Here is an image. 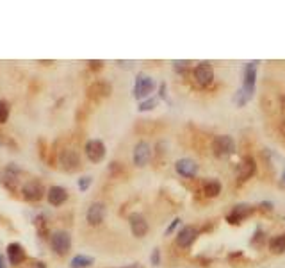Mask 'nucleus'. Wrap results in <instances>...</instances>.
Wrapping results in <instances>:
<instances>
[{"label":"nucleus","mask_w":285,"mask_h":268,"mask_svg":"<svg viewBox=\"0 0 285 268\" xmlns=\"http://www.w3.org/2000/svg\"><path fill=\"white\" fill-rule=\"evenodd\" d=\"M187 68H189V61H173V70L178 73H184Z\"/></svg>","instance_id":"obj_24"},{"label":"nucleus","mask_w":285,"mask_h":268,"mask_svg":"<svg viewBox=\"0 0 285 268\" xmlns=\"http://www.w3.org/2000/svg\"><path fill=\"white\" fill-rule=\"evenodd\" d=\"M194 79L201 88H207L214 82V68L209 61H203L200 65H196L194 68Z\"/></svg>","instance_id":"obj_5"},{"label":"nucleus","mask_w":285,"mask_h":268,"mask_svg":"<svg viewBox=\"0 0 285 268\" xmlns=\"http://www.w3.org/2000/svg\"><path fill=\"white\" fill-rule=\"evenodd\" d=\"M203 193L207 197H218L219 193H221V183L219 181H207V183L203 184Z\"/></svg>","instance_id":"obj_21"},{"label":"nucleus","mask_w":285,"mask_h":268,"mask_svg":"<svg viewBox=\"0 0 285 268\" xmlns=\"http://www.w3.org/2000/svg\"><path fill=\"white\" fill-rule=\"evenodd\" d=\"M255 172H257V163H255L253 157H244L240 161L239 166H237V179L239 181H248L249 177H253Z\"/></svg>","instance_id":"obj_16"},{"label":"nucleus","mask_w":285,"mask_h":268,"mask_svg":"<svg viewBox=\"0 0 285 268\" xmlns=\"http://www.w3.org/2000/svg\"><path fill=\"white\" fill-rule=\"evenodd\" d=\"M151 157V148L146 141H138L136 147H134V154H132V159H134V165L136 166H146L148 161Z\"/></svg>","instance_id":"obj_9"},{"label":"nucleus","mask_w":285,"mask_h":268,"mask_svg":"<svg viewBox=\"0 0 285 268\" xmlns=\"http://www.w3.org/2000/svg\"><path fill=\"white\" fill-rule=\"evenodd\" d=\"M25 268H47V265H45L43 261H38V259H31V261L25 265Z\"/></svg>","instance_id":"obj_28"},{"label":"nucleus","mask_w":285,"mask_h":268,"mask_svg":"<svg viewBox=\"0 0 285 268\" xmlns=\"http://www.w3.org/2000/svg\"><path fill=\"white\" fill-rule=\"evenodd\" d=\"M253 207L248 204H239L236 205V207H232V211L228 213L227 216V222L228 223H234V225H239L240 222H244L248 216H251L253 214Z\"/></svg>","instance_id":"obj_11"},{"label":"nucleus","mask_w":285,"mask_h":268,"mask_svg":"<svg viewBox=\"0 0 285 268\" xmlns=\"http://www.w3.org/2000/svg\"><path fill=\"white\" fill-rule=\"evenodd\" d=\"M50 245H52V250L55 254L64 256L68 254V250L71 247V238L66 231H55L50 236Z\"/></svg>","instance_id":"obj_4"},{"label":"nucleus","mask_w":285,"mask_h":268,"mask_svg":"<svg viewBox=\"0 0 285 268\" xmlns=\"http://www.w3.org/2000/svg\"><path fill=\"white\" fill-rule=\"evenodd\" d=\"M0 268H7V263H5V256L0 254Z\"/></svg>","instance_id":"obj_30"},{"label":"nucleus","mask_w":285,"mask_h":268,"mask_svg":"<svg viewBox=\"0 0 285 268\" xmlns=\"http://www.w3.org/2000/svg\"><path fill=\"white\" fill-rule=\"evenodd\" d=\"M86 156H88V159L91 161V163H100V161H103V157H105L107 150H105V143L100 141V139H89L88 143H86Z\"/></svg>","instance_id":"obj_6"},{"label":"nucleus","mask_w":285,"mask_h":268,"mask_svg":"<svg viewBox=\"0 0 285 268\" xmlns=\"http://www.w3.org/2000/svg\"><path fill=\"white\" fill-rule=\"evenodd\" d=\"M47 199H48V202H50L52 205L59 207V205H62L64 202L68 201L66 188H62V186H52V188L48 190V193H47Z\"/></svg>","instance_id":"obj_17"},{"label":"nucleus","mask_w":285,"mask_h":268,"mask_svg":"<svg viewBox=\"0 0 285 268\" xmlns=\"http://www.w3.org/2000/svg\"><path fill=\"white\" fill-rule=\"evenodd\" d=\"M178 223H180V220L175 218L173 222H171V225H169V227H168V231H166V234H171V232L175 231V227H178Z\"/></svg>","instance_id":"obj_29"},{"label":"nucleus","mask_w":285,"mask_h":268,"mask_svg":"<svg viewBox=\"0 0 285 268\" xmlns=\"http://www.w3.org/2000/svg\"><path fill=\"white\" fill-rule=\"evenodd\" d=\"M269 249L273 254H284L285 252V234H278L269 241Z\"/></svg>","instance_id":"obj_19"},{"label":"nucleus","mask_w":285,"mask_h":268,"mask_svg":"<svg viewBox=\"0 0 285 268\" xmlns=\"http://www.w3.org/2000/svg\"><path fill=\"white\" fill-rule=\"evenodd\" d=\"M212 150L216 157H227L230 156V154H234L236 143H234V139H232L230 136L221 134V136H218V138L212 141Z\"/></svg>","instance_id":"obj_3"},{"label":"nucleus","mask_w":285,"mask_h":268,"mask_svg":"<svg viewBox=\"0 0 285 268\" xmlns=\"http://www.w3.org/2000/svg\"><path fill=\"white\" fill-rule=\"evenodd\" d=\"M153 89H155V80L146 73H138L136 84H134V97L138 100L150 98V93H153Z\"/></svg>","instance_id":"obj_2"},{"label":"nucleus","mask_w":285,"mask_h":268,"mask_svg":"<svg viewBox=\"0 0 285 268\" xmlns=\"http://www.w3.org/2000/svg\"><path fill=\"white\" fill-rule=\"evenodd\" d=\"M282 184H285V168H284V172H282Z\"/></svg>","instance_id":"obj_31"},{"label":"nucleus","mask_w":285,"mask_h":268,"mask_svg":"<svg viewBox=\"0 0 285 268\" xmlns=\"http://www.w3.org/2000/svg\"><path fill=\"white\" fill-rule=\"evenodd\" d=\"M9 113H11L9 102L7 100H0V124H5L9 120Z\"/></svg>","instance_id":"obj_22"},{"label":"nucleus","mask_w":285,"mask_h":268,"mask_svg":"<svg viewBox=\"0 0 285 268\" xmlns=\"http://www.w3.org/2000/svg\"><path fill=\"white\" fill-rule=\"evenodd\" d=\"M61 166L66 172H75V170L80 168V157L73 148H66L62 150L61 154Z\"/></svg>","instance_id":"obj_14"},{"label":"nucleus","mask_w":285,"mask_h":268,"mask_svg":"<svg viewBox=\"0 0 285 268\" xmlns=\"http://www.w3.org/2000/svg\"><path fill=\"white\" fill-rule=\"evenodd\" d=\"M93 263H95V258L86 254H77L75 258L71 259V267L73 268H86V267H91Z\"/></svg>","instance_id":"obj_20"},{"label":"nucleus","mask_w":285,"mask_h":268,"mask_svg":"<svg viewBox=\"0 0 285 268\" xmlns=\"http://www.w3.org/2000/svg\"><path fill=\"white\" fill-rule=\"evenodd\" d=\"M175 170H177L182 177L192 179L198 174V165H196V161L189 159V157H182V159H178L177 163H175Z\"/></svg>","instance_id":"obj_15"},{"label":"nucleus","mask_w":285,"mask_h":268,"mask_svg":"<svg viewBox=\"0 0 285 268\" xmlns=\"http://www.w3.org/2000/svg\"><path fill=\"white\" fill-rule=\"evenodd\" d=\"M151 265H153V267H159L160 265V250L159 249H153V252H151Z\"/></svg>","instance_id":"obj_27"},{"label":"nucleus","mask_w":285,"mask_h":268,"mask_svg":"<svg viewBox=\"0 0 285 268\" xmlns=\"http://www.w3.org/2000/svg\"><path fill=\"white\" fill-rule=\"evenodd\" d=\"M157 106V98H146V100H142L141 104H139V111L144 113V111H151L153 107Z\"/></svg>","instance_id":"obj_23"},{"label":"nucleus","mask_w":285,"mask_h":268,"mask_svg":"<svg viewBox=\"0 0 285 268\" xmlns=\"http://www.w3.org/2000/svg\"><path fill=\"white\" fill-rule=\"evenodd\" d=\"M257 61H249L246 63L244 67V80H242V88L236 93V102L239 106H244L248 104L255 95V84H257Z\"/></svg>","instance_id":"obj_1"},{"label":"nucleus","mask_w":285,"mask_h":268,"mask_svg":"<svg viewBox=\"0 0 285 268\" xmlns=\"http://www.w3.org/2000/svg\"><path fill=\"white\" fill-rule=\"evenodd\" d=\"M88 65H89V70L93 71H98L103 68V61H98V59H91V61H88Z\"/></svg>","instance_id":"obj_26"},{"label":"nucleus","mask_w":285,"mask_h":268,"mask_svg":"<svg viewBox=\"0 0 285 268\" xmlns=\"http://www.w3.org/2000/svg\"><path fill=\"white\" fill-rule=\"evenodd\" d=\"M88 95L91 98H95V100L103 98V97H109V95H111V84L105 82V80H98V82H95V84L89 86Z\"/></svg>","instance_id":"obj_18"},{"label":"nucleus","mask_w":285,"mask_h":268,"mask_svg":"<svg viewBox=\"0 0 285 268\" xmlns=\"http://www.w3.org/2000/svg\"><path fill=\"white\" fill-rule=\"evenodd\" d=\"M198 236H200V231H198L194 225H186V227H182L178 231L177 245L182 247V249H187V247H191L192 243H194Z\"/></svg>","instance_id":"obj_10"},{"label":"nucleus","mask_w":285,"mask_h":268,"mask_svg":"<svg viewBox=\"0 0 285 268\" xmlns=\"http://www.w3.org/2000/svg\"><path fill=\"white\" fill-rule=\"evenodd\" d=\"M22 193H23V199L29 202H38L43 199V193H45V186L38 181V179H32L29 181L27 184H23L22 188Z\"/></svg>","instance_id":"obj_7"},{"label":"nucleus","mask_w":285,"mask_h":268,"mask_svg":"<svg viewBox=\"0 0 285 268\" xmlns=\"http://www.w3.org/2000/svg\"><path fill=\"white\" fill-rule=\"evenodd\" d=\"M91 181H93V179L88 177V175H86V177H80L79 179V190H80V192H86V190L91 186Z\"/></svg>","instance_id":"obj_25"},{"label":"nucleus","mask_w":285,"mask_h":268,"mask_svg":"<svg viewBox=\"0 0 285 268\" xmlns=\"http://www.w3.org/2000/svg\"><path fill=\"white\" fill-rule=\"evenodd\" d=\"M105 204H102V202H93V204L88 207V213H86V220H88L89 225H93V227H96V225H100V223L105 220Z\"/></svg>","instance_id":"obj_8"},{"label":"nucleus","mask_w":285,"mask_h":268,"mask_svg":"<svg viewBox=\"0 0 285 268\" xmlns=\"http://www.w3.org/2000/svg\"><path fill=\"white\" fill-rule=\"evenodd\" d=\"M129 223H130V231H132V234L136 238H142V236H146V232H148V222L146 218L142 216L141 213H132L129 216Z\"/></svg>","instance_id":"obj_12"},{"label":"nucleus","mask_w":285,"mask_h":268,"mask_svg":"<svg viewBox=\"0 0 285 268\" xmlns=\"http://www.w3.org/2000/svg\"><path fill=\"white\" fill-rule=\"evenodd\" d=\"M7 259H9V263L11 265H22L23 261L27 259V252L25 249H23L22 243H18V241H13V243H9L7 245Z\"/></svg>","instance_id":"obj_13"}]
</instances>
